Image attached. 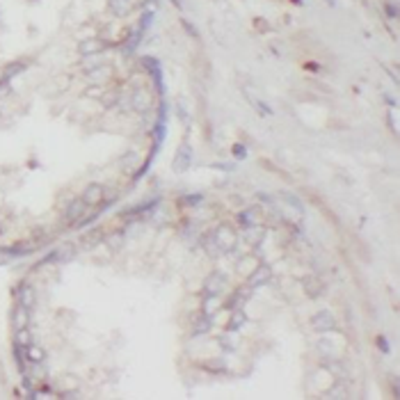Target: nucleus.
<instances>
[{"label":"nucleus","instance_id":"obj_14","mask_svg":"<svg viewBox=\"0 0 400 400\" xmlns=\"http://www.w3.org/2000/svg\"><path fill=\"white\" fill-rule=\"evenodd\" d=\"M245 320H247V316H245L243 309H233L231 320H229V325H227V332H236V329H240L245 325Z\"/></svg>","mask_w":400,"mask_h":400},{"label":"nucleus","instance_id":"obj_10","mask_svg":"<svg viewBox=\"0 0 400 400\" xmlns=\"http://www.w3.org/2000/svg\"><path fill=\"white\" fill-rule=\"evenodd\" d=\"M238 224L243 229L247 227H256V224H261V213H258L256 208H247L243 210V213H238Z\"/></svg>","mask_w":400,"mask_h":400},{"label":"nucleus","instance_id":"obj_8","mask_svg":"<svg viewBox=\"0 0 400 400\" xmlns=\"http://www.w3.org/2000/svg\"><path fill=\"white\" fill-rule=\"evenodd\" d=\"M85 208H87V204H85L83 199H73L71 204L67 206V210H64V220H67V222H76V220L83 218Z\"/></svg>","mask_w":400,"mask_h":400},{"label":"nucleus","instance_id":"obj_11","mask_svg":"<svg viewBox=\"0 0 400 400\" xmlns=\"http://www.w3.org/2000/svg\"><path fill=\"white\" fill-rule=\"evenodd\" d=\"M108 7L115 16H128L133 5H130V0H108Z\"/></svg>","mask_w":400,"mask_h":400},{"label":"nucleus","instance_id":"obj_21","mask_svg":"<svg viewBox=\"0 0 400 400\" xmlns=\"http://www.w3.org/2000/svg\"><path fill=\"white\" fill-rule=\"evenodd\" d=\"M23 69H25V64H12V67H7V71H5V78H12V73L14 71H23Z\"/></svg>","mask_w":400,"mask_h":400},{"label":"nucleus","instance_id":"obj_19","mask_svg":"<svg viewBox=\"0 0 400 400\" xmlns=\"http://www.w3.org/2000/svg\"><path fill=\"white\" fill-rule=\"evenodd\" d=\"M16 345H21V348L30 345V332H28V327L16 329Z\"/></svg>","mask_w":400,"mask_h":400},{"label":"nucleus","instance_id":"obj_9","mask_svg":"<svg viewBox=\"0 0 400 400\" xmlns=\"http://www.w3.org/2000/svg\"><path fill=\"white\" fill-rule=\"evenodd\" d=\"M16 295H18V304H21V307H28V309L35 307L37 295H35V288H32L30 284H23L21 288L16 290Z\"/></svg>","mask_w":400,"mask_h":400},{"label":"nucleus","instance_id":"obj_28","mask_svg":"<svg viewBox=\"0 0 400 400\" xmlns=\"http://www.w3.org/2000/svg\"><path fill=\"white\" fill-rule=\"evenodd\" d=\"M213 167H215V169H227V172H229V169H233L231 165H213Z\"/></svg>","mask_w":400,"mask_h":400},{"label":"nucleus","instance_id":"obj_3","mask_svg":"<svg viewBox=\"0 0 400 400\" xmlns=\"http://www.w3.org/2000/svg\"><path fill=\"white\" fill-rule=\"evenodd\" d=\"M227 286V277L222 272H213L208 275V279L204 281V298H220Z\"/></svg>","mask_w":400,"mask_h":400},{"label":"nucleus","instance_id":"obj_17","mask_svg":"<svg viewBox=\"0 0 400 400\" xmlns=\"http://www.w3.org/2000/svg\"><path fill=\"white\" fill-rule=\"evenodd\" d=\"M249 101H252V105H254V108H256V110H258V112H261V115H263V117H270V115H272V108H270V105H268V103H263V101H261V98H254V96H252V94H249Z\"/></svg>","mask_w":400,"mask_h":400},{"label":"nucleus","instance_id":"obj_23","mask_svg":"<svg viewBox=\"0 0 400 400\" xmlns=\"http://www.w3.org/2000/svg\"><path fill=\"white\" fill-rule=\"evenodd\" d=\"M183 201H188V206H197L201 201V195H195V197H183Z\"/></svg>","mask_w":400,"mask_h":400},{"label":"nucleus","instance_id":"obj_4","mask_svg":"<svg viewBox=\"0 0 400 400\" xmlns=\"http://www.w3.org/2000/svg\"><path fill=\"white\" fill-rule=\"evenodd\" d=\"M311 327L316 329V332L325 334V332H332V329L336 327V320H334V316L329 311H318L316 316L311 318Z\"/></svg>","mask_w":400,"mask_h":400},{"label":"nucleus","instance_id":"obj_22","mask_svg":"<svg viewBox=\"0 0 400 400\" xmlns=\"http://www.w3.org/2000/svg\"><path fill=\"white\" fill-rule=\"evenodd\" d=\"M233 156H236V158H240V160H243L245 156H247V151H245V147H243V144H233Z\"/></svg>","mask_w":400,"mask_h":400},{"label":"nucleus","instance_id":"obj_2","mask_svg":"<svg viewBox=\"0 0 400 400\" xmlns=\"http://www.w3.org/2000/svg\"><path fill=\"white\" fill-rule=\"evenodd\" d=\"M272 268L268 265V263H258L256 268H254L252 272H249V279H247V284L252 286V288H261V286H265V284H270L272 281Z\"/></svg>","mask_w":400,"mask_h":400},{"label":"nucleus","instance_id":"obj_29","mask_svg":"<svg viewBox=\"0 0 400 400\" xmlns=\"http://www.w3.org/2000/svg\"><path fill=\"white\" fill-rule=\"evenodd\" d=\"M325 3H327L329 7H334V5H336V0H325Z\"/></svg>","mask_w":400,"mask_h":400},{"label":"nucleus","instance_id":"obj_27","mask_svg":"<svg viewBox=\"0 0 400 400\" xmlns=\"http://www.w3.org/2000/svg\"><path fill=\"white\" fill-rule=\"evenodd\" d=\"M387 12H389V16H391V18H396V7H393V5H389V7H387Z\"/></svg>","mask_w":400,"mask_h":400},{"label":"nucleus","instance_id":"obj_20","mask_svg":"<svg viewBox=\"0 0 400 400\" xmlns=\"http://www.w3.org/2000/svg\"><path fill=\"white\" fill-rule=\"evenodd\" d=\"M181 25H183V30H185L188 35L192 37V39H199V32H197V28L192 25V23L188 21V18H183V21H181Z\"/></svg>","mask_w":400,"mask_h":400},{"label":"nucleus","instance_id":"obj_16","mask_svg":"<svg viewBox=\"0 0 400 400\" xmlns=\"http://www.w3.org/2000/svg\"><path fill=\"white\" fill-rule=\"evenodd\" d=\"M25 357L30 361H35V364H39V361H44V350H41V348H37V345H28L25 348Z\"/></svg>","mask_w":400,"mask_h":400},{"label":"nucleus","instance_id":"obj_13","mask_svg":"<svg viewBox=\"0 0 400 400\" xmlns=\"http://www.w3.org/2000/svg\"><path fill=\"white\" fill-rule=\"evenodd\" d=\"M304 290H307L311 298H320L325 288H323V284H320L316 277H307V279H304Z\"/></svg>","mask_w":400,"mask_h":400},{"label":"nucleus","instance_id":"obj_24","mask_svg":"<svg viewBox=\"0 0 400 400\" xmlns=\"http://www.w3.org/2000/svg\"><path fill=\"white\" fill-rule=\"evenodd\" d=\"M389 121H391V128H393V133H398V121H396V112H391V115H389Z\"/></svg>","mask_w":400,"mask_h":400},{"label":"nucleus","instance_id":"obj_12","mask_svg":"<svg viewBox=\"0 0 400 400\" xmlns=\"http://www.w3.org/2000/svg\"><path fill=\"white\" fill-rule=\"evenodd\" d=\"M28 323H30V309H28V307H21V304H18L16 313H14V327H16V329H23V327H28Z\"/></svg>","mask_w":400,"mask_h":400},{"label":"nucleus","instance_id":"obj_6","mask_svg":"<svg viewBox=\"0 0 400 400\" xmlns=\"http://www.w3.org/2000/svg\"><path fill=\"white\" fill-rule=\"evenodd\" d=\"M103 197H105V190H103V185H98V183H92V185L85 188V192H83V197H80V199H83L87 206H96V204H101V201H103Z\"/></svg>","mask_w":400,"mask_h":400},{"label":"nucleus","instance_id":"obj_26","mask_svg":"<svg viewBox=\"0 0 400 400\" xmlns=\"http://www.w3.org/2000/svg\"><path fill=\"white\" fill-rule=\"evenodd\" d=\"M378 343H380V348H382V352H389V343H387V338L380 336V338H378Z\"/></svg>","mask_w":400,"mask_h":400},{"label":"nucleus","instance_id":"obj_15","mask_svg":"<svg viewBox=\"0 0 400 400\" xmlns=\"http://www.w3.org/2000/svg\"><path fill=\"white\" fill-rule=\"evenodd\" d=\"M133 108L138 112H147L149 110V96L144 89H138V92L133 94Z\"/></svg>","mask_w":400,"mask_h":400},{"label":"nucleus","instance_id":"obj_25","mask_svg":"<svg viewBox=\"0 0 400 400\" xmlns=\"http://www.w3.org/2000/svg\"><path fill=\"white\" fill-rule=\"evenodd\" d=\"M220 343H222V345L227 348V352H233V345H231V343H229V338H227V336H222V338H220Z\"/></svg>","mask_w":400,"mask_h":400},{"label":"nucleus","instance_id":"obj_7","mask_svg":"<svg viewBox=\"0 0 400 400\" xmlns=\"http://www.w3.org/2000/svg\"><path fill=\"white\" fill-rule=\"evenodd\" d=\"M103 48H105V44H103L101 39H83L78 46V53L83 55V58H89V55L103 53Z\"/></svg>","mask_w":400,"mask_h":400},{"label":"nucleus","instance_id":"obj_1","mask_svg":"<svg viewBox=\"0 0 400 400\" xmlns=\"http://www.w3.org/2000/svg\"><path fill=\"white\" fill-rule=\"evenodd\" d=\"M210 240L215 243V247L220 249V254H229L236 249L238 245V233L231 224H220L213 233H210Z\"/></svg>","mask_w":400,"mask_h":400},{"label":"nucleus","instance_id":"obj_5","mask_svg":"<svg viewBox=\"0 0 400 400\" xmlns=\"http://www.w3.org/2000/svg\"><path fill=\"white\" fill-rule=\"evenodd\" d=\"M190 163H192L190 144H181V147H178V151H176V158H174V172H176V174L185 172V169L190 167Z\"/></svg>","mask_w":400,"mask_h":400},{"label":"nucleus","instance_id":"obj_18","mask_svg":"<svg viewBox=\"0 0 400 400\" xmlns=\"http://www.w3.org/2000/svg\"><path fill=\"white\" fill-rule=\"evenodd\" d=\"M210 329V316L201 313V318H197V325H195V334H206Z\"/></svg>","mask_w":400,"mask_h":400}]
</instances>
